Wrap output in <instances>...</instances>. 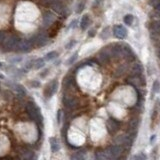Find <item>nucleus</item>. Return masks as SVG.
<instances>
[{"instance_id": "25", "label": "nucleus", "mask_w": 160, "mask_h": 160, "mask_svg": "<svg viewBox=\"0 0 160 160\" xmlns=\"http://www.w3.org/2000/svg\"><path fill=\"white\" fill-rule=\"evenodd\" d=\"M146 155L144 153H139L138 155H135V156H133V159H141V160H144L146 159Z\"/></svg>"}, {"instance_id": "8", "label": "nucleus", "mask_w": 160, "mask_h": 160, "mask_svg": "<svg viewBox=\"0 0 160 160\" xmlns=\"http://www.w3.org/2000/svg\"><path fill=\"white\" fill-rule=\"evenodd\" d=\"M107 130L110 134H114L119 129V122L114 118H109L107 120Z\"/></svg>"}, {"instance_id": "15", "label": "nucleus", "mask_w": 160, "mask_h": 160, "mask_svg": "<svg viewBox=\"0 0 160 160\" xmlns=\"http://www.w3.org/2000/svg\"><path fill=\"white\" fill-rule=\"evenodd\" d=\"M50 143H51L52 152H57V151L59 150V144H58L56 138H50Z\"/></svg>"}, {"instance_id": "12", "label": "nucleus", "mask_w": 160, "mask_h": 160, "mask_svg": "<svg viewBox=\"0 0 160 160\" xmlns=\"http://www.w3.org/2000/svg\"><path fill=\"white\" fill-rule=\"evenodd\" d=\"M122 56L129 58V59L134 58V53L128 45H122Z\"/></svg>"}, {"instance_id": "5", "label": "nucleus", "mask_w": 160, "mask_h": 160, "mask_svg": "<svg viewBox=\"0 0 160 160\" xmlns=\"http://www.w3.org/2000/svg\"><path fill=\"white\" fill-rule=\"evenodd\" d=\"M32 46L33 43L31 40H19L15 50L18 52H28L31 50Z\"/></svg>"}, {"instance_id": "3", "label": "nucleus", "mask_w": 160, "mask_h": 160, "mask_svg": "<svg viewBox=\"0 0 160 160\" xmlns=\"http://www.w3.org/2000/svg\"><path fill=\"white\" fill-rule=\"evenodd\" d=\"M43 3L46 6L52 8V9L54 11H56L57 13H60V14L64 13L65 7L59 0H45V1H43Z\"/></svg>"}, {"instance_id": "30", "label": "nucleus", "mask_w": 160, "mask_h": 160, "mask_svg": "<svg viewBox=\"0 0 160 160\" xmlns=\"http://www.w3.org/2000/svg\"><path fill=\"white\" fill-rule=\"evenodd\" d=\"M95 35V31L94 30H91L90 33H89V36H94Z\"/></svg>"}, {"instance_id": "11", "label": "nucleus", "mask_w": 160, "mask_h": 160, "mask_svg": "<svg viewBox=\"0 0 160 160\" xmlns=\"http://www.w3.org/2000/svg\"><path fill=\"white\" fill-rule=\"evenodd\" d=\"M53 21H54V15H53L52 12H50V11L44 12V14H43V21H42V24H43V26L45 28L49 27L50 25L53 23Z\"/></svg>"}, {"instance_id": "28", "label": "nucleus", "mask_w": 160, "mask_h": 160, "mask_svg": "<svg viewBox=\"0 0 160 160\" xmlns=\"http://www.w3.org/2000/svg\"><path fill=\"white\" fill-rule=\"evenodd\" d=\"M160 1V0H152V1H150V5H153L154 7L157 5V3Z\"/></svg>"}, {"instance_id": "18", "label": "nucleus", "mask_w": 160, "mask_h": 160, "mask_svg": "<svg viewBox=\"0 0 160 160\" xmlns=\"http://www.w3.org/2000/svg\"><path fill=\"white\" fill-rule=\"evenodd\" d=\"M21 158L23 159H31L33 158V152L30 150H24L22 153H21Z\"/></svg>"}, {"instance_id": "13", "label": "nucleus", "mask_w": 160, "mask_h": 160, "mask_svg": "<svg viewBox=\"0 0 160 160\" xmlns=\"http://www.w3.org/2000/svg\"><path fill=\"white\" fill-rule=\"evenodd\" d=\"M89 15L86 14V15H84L82 19H81V22H80V27H81L82 30H85V29L88 27V25H89Z\"/></svg>"}, {"instance_id": "20", "label": "nucleus", "mask_w": 160, "mask_h": 160, "mask_svg": "<svg viewBox=\"0 0 160 160\" xmlns=\"http://www.w3.org/2000/svg\"><path fill=\"white\" fill-rule=\"evenodd\" d=\"M152 30L155 33H160V20L152 23Z\"/></svg>"}, {"instance_id": "29", "label": "nucleus", "mask_w": 160, "mask_h": 160, "mask_svg": "<svg viewBox=\"0 0 160 160\" xmlns=\"http://www.w3.org/2000/svg\"><path fill=\"white\" fill-rule=\"evenodd\" d=\"M73 44H75V41H72V42H71V43L70 44H67V46H66V48L67 49H69L70 47H71V46H72Z\"/></svg>"}, {"instance_id": "6", "label": "nucleus", "mask_w": 160, "mask_h": 160, "mask_svg": "<svg viewBox=\"0 0 160 160\" xmlns=\"http://www.w3.org/2000/svg\"><path fill=\"white\" fill-rule=\"evenodd\" d=\"M57 87H58V83L56 80L51 81L49 84H47V86H46L45 90H44V95L47 98H50L57 91Z\"/></svg>"}, {"instance_id": "4", "label": "nucleus", "mask_w": 160, "mask_h": 160, "mask_svg": "<svg viewBox=\"0 0 160 160\" xmlns=\"http://www.w3.org/2000/svg\"><path fill=\"white\" fill-rule=\"evenodd\" d=\"M105 151V154H106L107 159H116L120 156V154L122 153V148L119 145H112Z\"/></svg>"}, {"instance_id": "33", "label": "nucleus", "mask_w": 160, "mask_h": 160, "mask_svg": "<svg viewBox=\"0 0 160 160\" xmlns=\"http://www.w3.org/2000/svg\"><path fill=\"white\" fill-rule=\"evenodd\" d=\"M100 1H102V0H97V2H100Z\"/></svg>"}, {"instance_id": "31", "label": "nucleus", "mask_w": 160, "mask_h": 160, "mask_svg": "<svg viewBox=\"0 0 160 160\" xmlns=\"http://www.w3.org/2000/svg\"><path fill=\"white\" fill-rule=\"evenodd\" d=\"M157 55H158V57L160 58V47H159L158 50H157Z\"/></svg>"}, {"instance_id": "16", "label": "nucleus", "mask_w": 160, "mask_h": 160, "mask_svg": "<svg viewBox=\"0 0 160 160\" xmlns=\"http://www.w3.org/2000/svg\"><path fill=\"white\" fill-rule=\"evenodd\" d=\"M85 4H86V0H79V2L76 5V13H81L85 8Z\"/></svg>"}, {"instance_id": "2", "label": "nucleus", "mask_w": 160, "mask_h": 160, "mask_svg": "<svg viewBox=\"0 0 160 160\" xmlns=\"http://www.w3.org/2000/svg\"><path fill=\"white\" fill-rule=\"evenodd\" d=\"M20 39L17 36H9V37H5V39L3 41V49L5 51H12V50H15L16 45H17L18 41Z\"/></svg>"}, {"instance_id": "19", "label": "nucleus", "mask_w": 160, "mask_h": 160, "mask_svg": "<svg viewBox=\"0 0 160 160\" xmlns=\"http://www.w3.org/2000/svg\"><path fill=\"white\" fill-rule=\"evenodd\" d=\"M133 20H134V17H133L132 14H127V15H125L124 18H123L124 23L127 24V25H131V24L133 23Z\"/></svg>"}, {"instance_id": "34", "label": "nucleus", "mask_w": 160, "mask_h": 160, "mask_svg": "<svg viewBox=\"0 0 160 160\" xmlns=\"http://www.w3.org/2000/svg\"><path fill=\"white\" fill-rule=\"evenodd\" d=\"M0 65H1V63H0Z\"/></svg>"}, {"instance_id": "21", "label": "nucleus", "mask_w": 160, "mask_h": 160, "mask_svg": "<svg viewBox=\"0 0 160 160\" xmlns=\"http://www.w3.org/2000/svg\"><path fill=\"white\" fill-rule=\"evenodd\" d=\"M95 156L99 160H106L107 159L106 154H105V151H98V152H96Z\"/></svg>"}, {"instance_id": "1", "label": "nucleus", "mask_w": 160, "mask_h": 160, "mask_svg": "<svg viewBox=\"0 0 160 160\" xmlns=\"http://www.w3.org/2000/svg\"><path fill=\"white\" fill-rule=\"evenodd\" d=\"M26 112L32 121H40L41 120V115L39 112L38 107H36V105L33 102H28L26 105Z\"/></svg>"}, {"instance_id": "7", "label": "nucleus", "mask_w": 160, "mask_h": 160, "mask_svg": "<svg viewBox=\"0 0 160 160\" xmlns=\"http://www.w3.org/2000/svg\"><path fill=\"white\" fill-rule=\"evenodd\" d=\"M113 34L118 39H124L126 35H127V31L126 29L122 26V25H115L113 27Z\"/></svg>"}, {"instance_id": "27", "label": "nucleus", "mask_w": 160, "mask_h": 160, "mask_svg": "<svg viewBox=\"0 0 160 160\" xmlns=\"http://www.w3.org/2000/svg\"><path fill=\"white\" fill-rule=\"evenodd\" d=\"M5 37H6L5 33L0 31V43H2V42L4 41V39H5Z\"/></svg>"}, {"instance_id": "24", "label": "nucleus", "mask_w": 160, "mask_h": 160, "mask_svg": "<svg viewBox=\"0 0 160 160\" xmlns=\"http://www.w3.org/2000/svg\"><path fill=\"white\" fill-rule=\"evenodd\" d=\"M57 56V53L55 51H52V52H49L47 55L45 56V59L46 60H51L53 58H55Z\"/></svg>"}, {"instance_id": "26", "label": "nucleus", "mask_w": 160, "mask_h": 160, "mask_svg": "<svg viewBox=\"0 0 160 160\" xmlns=\"http://www.w3.org/2000/svg\"><path fill=\"white\" fill-rule=\"evenodd\" d=\"M77 56H78V54H77V53H75L74 55H73L72 57H71V58H70V59H69L68 61H67V63H68V64H72V63H73V62H74L75 60H76Z\"/></svg>"}, {"instance_id": "10", "label": "nucleus", "mask_w": 160, "mask_h": 160, "mask_svg": "<svg viewBox=\"0 0 160 160\" xmlns=\"http://www.w3.org/2000/svg\"><path fill=\"white\" fill-rule=\"evenodd\" d=\"M63 104H64L67 108L73 109L77 106V100L74 97H72V96L65 95L64 97H63Z\"/></svg>"}, {"instance_id": "14", "label": "nucleus", "mask_w": 160, "mask_h": 160, "mask_svg": "<svg viewBox=\"0 0 160 160\" xmlns=\"http://www.w3.org/2000/svg\"><path fill=\"white\" fill-rule=\"evenodd\" d=\"M137 126H138V120L137 119H132L129 123V132L135 134Z\"/></svg>"}, {"instance_id": "22", "label": "nucleus", "mask_w": 160, "mask_h": 160, "mask_svg": "<svg viewBox=\"0 0 160 160\" xmlns=\"http://www.w3.org/2000/svg\"><path fill=\"white\" fill-rule=\"evenodd\" d=\"M44 60L43 59H37L36 61H35V68L36 69H39V68H41V67H43L44 66Z\"/></svg>"}, {"instance_id": "32", "label": "nucleus", "mask_w": 160, "mask_h": 160, "mask_svg": "<svg viewBox=\"0 0 160 160\" xmlns=\"http://www.w3.org/2000/svg\"><path fill=\"white\" fill-rule=\"evenodd\" d=\"M154 139H155V135H153V137H151V139H150V141L152 142V141H154Z\"/></svg>"}, {"instance_id": "17", "label": "nucleus", "mask_w": 160, "mask_h": 160, "mask_svg": "<svg viewBox=\"0 0 160 160\" xmlns=\"http://www.w3.org/2000/svg\"><path fill=\"white\" fill-rule=\"evenodd\" d=\"M132 72L134 74V76H138V75H140L141 72H142V66L140 64H135L132 69Z\"/></svg>"}, {"instance_id": "9", "label": "nucleus", "mask_w": 160, "mask_h": 160, "mask_svg": "<svg viewBox=\"0 0 160 160\" xmlns=\"http://www.w3.org/2000/svg\"><path fill=\"white\" fill-rule=\"evenodd\" d=\"M31 41L33 45H36L38 46V47H42V46H44L45 44H47L48 38L47 36H45L44 34H37L36 36H34V38Z\"/></svg>"}, {"instance_id": "23", "label": "nucleus", "mask_w": 160, "mask_h": 160, "mask_svg": "<svg viewBox=\"0 0 160 160\" xmlns=\"http://www.w3.org/2000/svg\"><path fill=\"white\" fill-rule=\"evenodd\" d=\"M153 92H155V93L160 92V83L158 80L154 81V83H153Z\"/></svg>"}]
</instances>
